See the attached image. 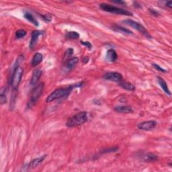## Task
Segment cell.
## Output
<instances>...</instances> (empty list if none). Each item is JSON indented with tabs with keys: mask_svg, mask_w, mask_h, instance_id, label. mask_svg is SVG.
Returning a JSON list of instances; mask_svg holds the SVG:
<instances>
[{
	"mask_svg": "<svg viewBox=\"0 0 172 172\" xmlns=\"http://www.w3.org/2000/svg\"><path fill=\"white\" fill-rule=\"evenodd\" d=\"M83 84H84V82H79L75 85H69L66 88H58L57 90L52 91V93L48 95L47 99H46V102H47V103H50V102L58 100V99L67 98L68 97V95L71 93L72 90H73L75 88L81 87Z\"/></svg>",
	"mask_w": 172,
	"mask_h": 172,
	"instance_id": "1",
	"label": "cell"
},
{
	"mask_svg": "<svg viewBox=\"0 0 172 172\" xmlns=\"http://www.w3.org/2000/svg\"><path fill=\"white\" fill-rule=\"evenodd\" d=\"M88 120V113L86 112H79L77 114L73 116L68 119L66 122V126L69 128L77 127L79 126L84 124Z\"/></svg>",
	"mask_w": 172,
	"mask_h": 172,
	"instance_id": "2",
	"label": "cell"
},
{
	"mask_svg": "<svg viewBox=\"0 0 172 172\" xmlns=\"http://www.w3.org/2000/svg\"><path fill=\"white\" fill-rule=\"evenodd\" d=\"M100 8L102 10L106 12H110L112 14H118V15H124V16H133V14L130 11L126 10L124 9L121 8L116 7V6L112 5L110 4H106V3H102L100 4Z\"/></svg>",
	"mask_w": 172,
	"mask_h": 172,
	"instance_id": "3",
	"label": "cell"
},
{
	"mask_svg": "<svg viewBox=\"0 0 172 172\" xmlns=\"http://www.w3.org/2000/svg\"><path fill=\"white\" fill-rule=\"evenodd\" d=\"M44 85L45 84L43 83H40L38 85L35 86V88L33 89L28 104V108L33 107L36 104V102H38L40 97L42 94L43 90H44Z\"/></svg>",
	"mask_w": 172,
	"mask_h": 172,
	"instance_id": "4",
	"label": "cell"
},
{
	"mask_svg": "<svg viewBox=\"0 0 172 172\" xmlns=\"http://www.w3.org/2000/svg\"><path fill=\"white\" fill-rule=\"evenodd\" d=\"M23 73H24V69L20 66H17L15 68L11 79V86L14 90H17L20 84Z\"/></svg>",
	"mask_w": 172,
	"mask_h": 172,
	"instance_id": "5",
	"label": "cell"
},
{
	"mask_svg": "<svg viewBox=\"0 0 172 172\" xmlns=\"http://www.w3.org/2000/svg\"><path fill=\"white\" fill-rule=\"evenodd\" d=\"M123 23L129 26H131L132 28L136 29L137 31L140 32L142 34H143L145 37H147L148 38H151V36L149 34V33L148 32L147 29L145 28L141 24H140V23L133 20L131 19L124 20H123Z\"/></svg>",
	"mask_w": 172,
	"mask_h": 172,
	"instance_id": "6",
	"label": "cell"
},
{
	"mask_svg": "<svg viewBox=\"0 0 172 172\" xmlns=\"http://www.w3.org/2000/svg\"><path fill=\"white\" fill-rule=\"evenodd\" d=\"M103 78L106 80L114 81L116 83H120L122 81V75L118 72H108L104 75Z\"/></svg>",
	"mask_w": 172,
	"mask_h": 172,
	"instance_id": "7",
	"label": "cell"
},
{
	"mask_svg": "<svg viewBox=\"0 0 172 172\" xmlns=\"http://www.w3.org/2000/svg\"><path fill=\"white\" fill-rule=\"evenodd\" d=\"M157 122L155 120H148L145 121L137 125V128L141 131H151L153 130L157 126Z\"/></svg>",
	"mask_w": 172,
	"mask_h": 172,
	"instance_id": "8",
	"label": "cell"
},
{
	"mask_svg": "<svg viewBox=\"0 0 172 172\" xmlns=\"http://www.w3.org/2000/svg\"><path fill=\"white\" fill-rule=\"evenodd\" d=\"M46 157H47V155H44L38 158L34 159L31 161H30L28 163L26 164V170H31V169H35L36 167H37L45 159Z\"/></svg>",
	"mask_w": 172,
	"mask_h": 172,
	"instance_id": "9",
	"label": "cell"
},
{
	"mask_svg": "<svg viewBox=\"0 0 172 172\" xmlns=\"http://www.w3.org/2000/svg\"><path fill=\"white\" fill-rule=\"evenodd\" d=\"M42 34L43 32L41 30H34L32 32L30 42V45H29L30 48L33 49L35 47L36 43H37L38 37Z\"/></svg>",
	"mask_w": 172,
	"mask_h": 172,
	"instance_id": "10",
	"label": "cell"
},
{
	"mask_svg": "<svg viewBox=\"0 0 172 172\" xmlns=\"http://www.w3.org/2000/svg\"><path fill=\"white\" fill-rule=\"evenodd\" d=\"M42 73V71L40 69H35V70L33 71L30 81V84L31 85H35L36 84H37L40 78L41 77Z\"/></svg>",
	"mask_w": 172,
	"mask_h": 172,
	"instance_id": "11",
	"label": "cell"
},
{
	"mask_svg": "<svg viewBox=\"0 0 172 172\" xmlns=\"http://www.w3.org/2000/svg\"><path fill=\"white\" fill-rule=\"evenodd\" d=\"M142 160L145 162H153L158 160V157L153 153H146L141 155Z\"/></svg>",
	"mask_w": 172,
	"mask_h": 172,
	"instance_id": "12",
	"label": "cell"
},
{
	"mask_svg": "<svg viewBox=\"0 0 172 172\" xmlns=\"http://www.w3.org/2000/svg\"><path fill=\"white\" fill-rule=\"evenodd\" d=\"M114 110L118 113L122 114H131L133 112V108L128 106H118L114 108Z\"/></svg>",
	"mask_w": 172,
	"mask_h": 172,
	"instance_id": "13",
	"label": "cell"
},
{
	"mask_svg": "<svg viewBox=\"0 0 172 172\" xmlns=\"http://www.w3.org/2000/svg\"><path fill=\"white\" fill-rule=\"evenodd\" d=\"M106 59L107 60L110 62H115L118 59L117 52L114 49L110 48L106 52Z\"/></svg>",
	"mask_w": 172,
	"mask_h": 172,
	"instance_id": "14",
	"label": "cell"
},
{
	"mask_svg": "<svg viewBox=\"0 0 172 172\" xmlns=\"http://www.w3.org/2000/svg\"><path fill=\"white\" fill-rule=\"evenodd\" d=\"M42 60H43L42 54H41V52H36V53H35L34 55L33 56L31 65L33 66V67H35V66H37L38 65L41 63Z\"/></svg>",
	"mask_w": 172,
	"mask_h": 172,
	"instance_id": "15",
	"label": "cell"
},
{
	"mask_svg": "<svg viewBox=\"0 0 172 172\" xmlns=\"http://www.w3.org/2000/svg\"><path fill=\"white\" fill-rule=\"evenodd\" d=\"M157 81L159 83V85L161 86V88L163 89V90L164 91L165 93L169 95H171V91H170V90H169L168 86H167L166 82H165L164 79L161 77H157Z\"/></svg>",
	"mask_w": 172,
	"mask_h": 172,
	"instance_id": "16",
	"label": "cell"
},
{
	"mask_svg": "<svg viewBox=\"0 0 172 172\" xmlns=\"http://www.w3.org/2000/svg\"><path fill=\"white\" fill-rule=\"evenodd\" d=\"M119 85H120V88L124 89L125 90L131 91H133L135 90V86L133 84H132L131 83L121 81L119 83Z\"/></svg>",
	"mask_w": 172,
	"mask_h": 172,
	"instance_id": "17",
	"label": "cell"
},
{
	"mask_svg": "<svg viewBox=\"0 0 172 172\" xmlns=\"http://www.w3.org/2000/svg\"><path fill=\"white\" fill-rule=\"evenodd\" d=\"M112 30L116 32H120V33H122V34H133V33L132 32V31H131L129 29H127L126 28L122 27V26H117V25L113 26Z\"/></svg>",
	"mask_w": 172,
	"mask_h": 172,
	"instance_id": "18",
	"label": "cell"
},
{
	"mask_svg": "<svg viewBox=\"0 0 172 172\" xmlns=\"http://www.w3.org/2000/svg\"><path fill=\"white\" fill-rule=\"evenodd\" d=\"M79 63V59L77 57H73L69 59L66 63V67L69 69H71L75 67V65Z\"/></svg>",
	"mask_w": 172,
	"mask_h": 172,
	"instance_id": "19",
	"label": "cell"
},
{
	"mask_svg": "<svg viewBox=\"0 0 172 172\" xmlns=\"http://www.w3.org/2000/svg\"><path fill=\"white\" fill-rule=\"evenodd\" d=\"M24 18L26 20H28L30 22L32 23V24H34V26H38L39 24H38V21L36 20V19L34 17V16L32 15L30 13L28 12H26L25 14H24Z\"/></svg>",
	"mask_w": 172,
	"mask_h": 172,
	"instance_id": "20",
	"label": "cell"
},
{
	"mask_svg": "<svg viewBox=\"0 0 172 172\" xmlns=\"http://www.w3.org/2000/svg\"><path fill=\"white\" fill-rule=\"evenodd\" d=\"M65 36H66V38L68 39L75 40V39H78L79 38V34L77 32L71 31V32H67V34H66Z\"/></svg>",
	"mask_w": 172,
	"mask_h": 172,
	"instance_id": "21",
	"label": "cell"
},
{
	"mask_svg": "<svg viewBox=\"0 0 172 172\" xmlns=\"http://www.w3.org/2000/svg\"><path fill=\"white\" fill-rule=\"evenodd\" d=\"M73 54V49L72 48H69L64 53V60L65 61L69 60V59H70L69 57H70Z\"/></svg>",
	"mask_w": 172,
	"mask_h": 172,
	"instance_id": "22",
	"label": "cell"
},
{
	"mask_svg": "<svg viewBox=\"0 0 172 172\" xmlns=\"http://www.w3.org/2000/svg\"><path fill=\"white\" fill-rule=\"evenodd\" d=\"M26 35V31L23 29H20L16 32V38H22Z\"/></svg>",
	"mask_w": 172,
	"mask_h": 172,
	"instance_id": "23",
	"label": "cell"
},
{
	"mask_svg": "<svg viewBox=\"0 0 172 172\" xmlns=\"http://www.w3.org/2000/svg\"><path fill=\"white\" fill-rule=\"evenodd\" d=\"M119 149V147H110L108 149H106L102 151V153H114V152H116Z\"/></svg>",
	"mask_w": 172,
	"mask_h": 172,
	"instance_id": "24",
	"label": "cell"
},
{
	"mask_svg": "<svg viewBox=\"0 0 172 172\" xmlns=\"http://www.w3.org/2000/svg\"><path fill=\"white\" fill-rule=\"evenodd\" d=\"M0 102H1L2 104H4L7 102V97L3 91H2L1 94H0Z\"/></svg>",
	"mask_w": 172,
	"mask_h": 172,
	"instance_id": "25",
	"label": "cell"
},
{
	"mask_svg": "<svg viewBox=\"0 0 172 172\" xmlns=\"http://www.w3.org/2000/svg\"><path fill=\"white\" fill-rule=\"evenodd\" d=\"M153 67L156 69V70H157V71H161V72H162V73H166L167 72V71L165 70V69H164L163 68H162V67H161L159 65H157V64H155V63H153Z\"/></svg>",
	"mask_w": 172,
	"mask_h": 172,
	"instance_id": "26",
	"label": "cell"
},
{
	"mask_svg": "<svg viewBox=\"0 0 172 172\" xmlns=\"http://www.w3.org/2000/svg\"><path fill=\"white\" fill-rule=\"evenodd\" d=\"M81 44L85 46V47H87L89 49V50H91V49L92 48V45H91V43H90V42H88V41H81Z\"/></svg>",
	"mask_w": 172,
	"mask_h": 172,
	"instance_id": "27",
	"label": "cell"
},
{
	"mask_svg": "<svg viewBox=\"0 0 172 172\" xmlns=\"http://www.w3.org/2000/svg\"><path fill=\"white\" fill-rule=\"evenodd\" d=\"M42 18L45 20V21H46L47 22H50L52 20L51 16L49 14H45L44 16H42Z\"/></svg>",
	"mask_w": 172,
	"mask_h": 172,
	"instance_id": "28",
	"label": "cell"
},
{
	"mask_svg": "<svg viewBox=\"0 0 172 172\" xmlns=\"http://www.w3.org/2000/svg\"><path fill=\"white\" fill-rule=\"evenodd\" d=\"M149 10L151 14L153 15V16H155V17H157V16H159L160 15L159 13L157 11L155 10V9H149Z\"/></svg>",
	"mask_w": 172,
	"mask_h": 172,
	"instance_id": "29",
	"label": "cell"
},
{
	"mask_svg": "<svg viewBox=\"0 0 172 172\" xmlns=\"http://www.w3.org/2000/svg\"><path fill=\"white\" fill-rule=\"evenodd\" d=\"M165 6H167L169 8H172V3L171 2H165Z\"/></svg>",
	"mask_w": 172,
	"mask_h": 172,
	"instance_id": "30",
	"label": "cell"
},
{
	"mask_svg": "<svg viewBox=\"0 0 172 172\" xmlns=\"http://www.w3.org/2000/svg\"><path fill=\"white\" fill-rule=\"evenodd\" d=\"M83 63H85V64H86V63H88V61H89V57H85L84 59H83Z\"/></svg>",
	"mask_w": 172,
	"mask_h": 172,
	"instance_id": "31",
	"label": "cell"
},
{
	"mask_svg": "<svg viewBox=\"0 0 172 172\" xmlns=\"http://www.w3.org/2000/svg\"><path fill=\"white\" fill-rule=\"evenodd\" d=\"M114 3H116V4H124L125 2H121V1H114Z\"/></svg>",
	"mask_w": 172,
	"mask_h": 172,
	"instance_id": "32",
	"label": "cell"
}]
</instances>
